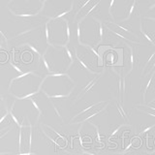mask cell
<instances>
[{"label":"cell","mask_w":155,"mask_h":155,"mask_svg":"<svg viewBox=\"0 0 155 155\" xmlns=\"http://www.w3.org/2000/svg\"><path fill=\"white\" fill-rule=\"evenodd\" d=\"M18 128H19L18 154L32 153L33 127H31V126H21V127Z\"/></svg>","instance_id":"obj_14"},{"label":"cell","mask_w":155,"mask_h":155,"mask_svg":"<svg viewBox=\"0 0 155 155\" xmlns=\"http://www.w3.org/2000/svg\"><path fill=\"white\" fill-rule=\"evenodd\" d=\"M76 81L68 74L47 75L43 78L40 92L48 98H60L72 95Z\"/></svg>","instance_id":"obj_5"},{"label":"cell","mask_w":155,"mask_h":155,"mask_svg":"<svg viewBox=\"0 0 155 155\" xmlns=\"http://www.w3.org/2000/svg\"><path fill=\"white\" fill-rule=\"evenodd\" d=\"M154 18L143 17L140 18V33L143 36L145 40L154 47V38H155V28H154Z\"/></svg>","instance_id":"obj_15"},{"label":"cell","mask_w":155,"mask_h":155,"mask_svg":"<svg viewBox=\"0 0 155 155\" xmlns=\"http://www.w3.org/2000/svg\"><path fill=\"white\" fill-rule=\"evenodd\" d=\"M43 76L37 72H29L16 76L10 81L7 94L15 99H25L40 92Z\"/></svg>","instance_id":"obj_3"},{"label":"cell","mask_w":155,"mask_h":155,"mask_svg":"<svg viewBox=\"0 0 155 155\" xmlns=\"http://www.w3.org/2000/svg\"><path fill=\"white\" fill-rule=\"evenodd\" d=\"M110 104V101H100L94 103L93 105L89 106L88 108L81 110L79 113H77L76 115L73 117L69 124H82L89 121V119L93 118V116H96L97 114H101L104 111Z\"/></svg>","instance_id":"obj_13"},{"label":"cell","mask_w":155,"mask_h":155,"mask_svg":"<svg viewBox=\"0 0 155 155\" xmlns=\"http://www.w3.org/2000/svg\"><path fill=\"white\" fill-rule=\"evenodd\" d=\"M74 61L78 63L80 68L90 75H100L105 70L103 62L97 51L89 47L82 46L78 43L73 48Z\"/></svg>","instance_id":"obj_7"},{"label":"cell","mask_w":155,"mask_h":155,"mask_svg":"<svg viewBox=\"0 0 155 155\" xmlns=\"http://www.w3.org/2000/svg\"><path fill=\"white\" fill-rule=\"evenodd\" d=\"M40 60L41 56L27 46L13 48L11 64L19 74L36 72L40 69Z\"/></svg>","instance_id":"obj_8"},{"label":"cell","mask_w":155,"mask_h":155,"mask_svg":"<svg viewBox=\"0 0 155 155\" xmlns=\"http://www.w3.org/2000/svg\"><path fill=\"white\" fill-rule=\"evenodd\" d=\"M101 1L102 0H84V1H82L80 4L79 7L74 9L75 10V14H74L75 22L79 23L82 18L90 15Z\"/></svg>","instance_id":"obj_16"},{"label":"cell","mask_w":155,"mask_h":155,"mask_svg":"<svg viewBox=\"0 0 155 155\" xmlns=\"http://www.w3.org/2000/svg\"><path fill=\"white\" fill-rule=\"evenodd\" d=\"M103 30L104 26L101 19L95 18L92 15H88L78 23V43L98 51L102 43Z\"/></svg>","instance_id":"obj_4"},{"label":"cell","mask_w":155,"mask_h":155,"mask_svg":"<svg viewBox=\"0 0 155 155\" xmlns=\"http://www.w3.org/2000/svg\"><path fill=\"white\" fill-rule=\"evenodd\" d=\"M8 40L6 36L4 35L3 32L1 31V29H0V48H2V50H7L8 48Z\"/></svg>","instance_id":"obj_18"},{"label":"cell","mask_w":155,"mask_h":155,"mask_svg":"<svg viewBox=\"0 0 155 155\" xmlns=\"http://www.w3.org/2000/svg\"><path fill=\"white\" fill-rule=\"evenodd\" d=\"M7 9L14 17H35L42 12L43 0H10Z\"/></svg>","instance_id":"obj_11"},{"label":"cell","mask_w":155,"mask_h":155,"mask_svg":"<svg viewBox=\"0 0 155 155\" xmlns=\"http://www.w3.org/2000/svg\"><path fill=\"white\" fill-rule=\"evenodd\" d=\"M77 155H96L94 153H91V152H81L80 154H77Z\"/></svg>","instance_id":"obj_20"},{"label":"cell","mask_w":155,"mask_h":155,"mask_svg":"<svg viewBox=\"0 0 155 155\" xmlns=\"http://www.w3.org/2000/svg\"><path fill=\"white\" fill-rule=\"evenodd\" d=\"M45 27L48 46L67 47L69 45L71 30L67 18L64 17L50 18L46 22Z\"/></svg>","instance_id":"obj_9"},{"label":"cell","mask_w":155,"mask_h":155,"mask_svg":"<svg viewBox=\"0 0 155 155\" xmlns=\"http://www.w3.org/2000/svg\"><path fill=\"white\" fill-rule=\"evenodd\" d=\"M9 115L18 127L31 126L35 127L39 124L43 113L38 108L34 100L29 97L25 99H16L9 107Z\"/></svg>","instance_id":"obj_2"},{"label":"cell","mask_w":155,"mask_h":155,"mask_svg":"<svg viewBox=\"0 0 155 155\" xmlns=\"http://www.w3.org/2000/svg\"><path fill=\"white\" fill-rule=\"evenodd\" d=\"M45 25L46 23H44L27 29L18 36L8 40V46L12 45L13 48L27 46L41 56L48 46Z\"/></svg>","instance_id":"obj_6"},{"label":"cell","mask_w":155,"mask_h":155,"mask_svg":"<svg viewBox=\"0 0 155 155\" xmlns=\"http://www.w3.org/2000/svg\"><path fill=\"white\" fill-rule=\"evenodd\" d=\"M73 64L74 57L68 46H48L41 55L40 69L45 71L48 75L68 74Z\"/></svg>","instance_id":"obj_1"},{"label":"cell","mask_w":155,"mask_h":155,"mask_svg":"<svg viewBox=\"0 0 155 155\" xmlns=\"http://www.w3.org/2000/svg\"><path fill=\"white\" fill-rule=\"evenodd\" d=\"M110 155H138V153L136 151H133V150H131V149H124L123 151L114 152V153H111Z\"/></svg>","instance_id":"obj_19"},{"label":"cell","mask_w":155,"mask_h":155,"mask_svg":"<svg viewBox=\"0 0 155 155\" xmlns=\"http://www.w3.org/2000/svg\"><path fill=\"white\" fill-rule=\"evenodd\" d=\"M18 155H35L34 153H28V154H18Z\"/></svg>","instance_id":"obj_22"},{"label":"cell","mask_w":155,"mask_h":155,"mask_svg":"<svg viewBox=\"0 0 155 155\" xmlns=\"http://www.w3.org/2000/svg\"><path fill=\"white\" fill-rule=\"evenodd\" d=\"M9 118V107L7 106L4 98H0V124Z\"/></svg>","instance_id":"obj_17"},{"label":"cell","mask_w":155,"mask_h":155,"mask_svg":"<svg viewBox=\"0 0 155 155\" xmlns=\"http://www.w3.org/2000/svg\"><path fill=\"white\" fill-rule=\"evenodd\" d=\"M0 155H13L11 152H0Z\"/></svg>","instance_id":"obj_21"},{"label":"cell","mask_w":155,"mask_h":155,"mask_svg":"<svg viewBox=\"0 0 155 155\" xmlns=\"http://www.w3.org/2000/svg\"><path fill=\"white\" fill-rule=\"evenodd\" d=\"M137 0H110L109 16L114 22L129 21L135 15H139Z\"/></svg>","instance_id":"obj_10"},{"label":"cell","mask_w":155,"mask_h":155,"mask_svg":"<svg viewBox=\"0 0 155 155\" xmlns=\"http://www.w3.org/2000/svg\"><path fill=\"white\" fill-rule=\"evenodd\" d=\"M75 0H43L40 16L46 18H63L74 10Z\"/></svg>","instance_id":"obj_12"}]
</instances>
